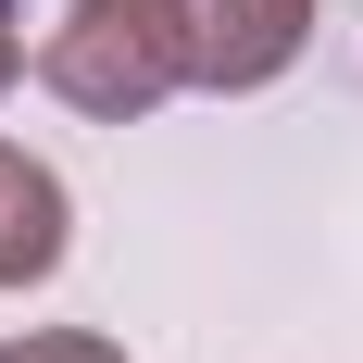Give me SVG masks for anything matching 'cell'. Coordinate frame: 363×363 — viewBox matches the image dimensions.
Wrapping results in <instances>:
<instances>
[{
	"instance_id": "obj_5",
	"label": "cell",
	"mask_w": 363,
	"mask_h": 363,
	"mask_svg": "<svg viewBox=\"0 0 363 363\" xmlns=\"http://www.w3.org/2000/svg\"><path fill=\"white\" fill-rule=\"evenodd\" d=\"M13 75H26V38H13V26H0V88H13Z\"/></svg>"
},
{
	"instance_id": "obj_2",
	"label": "cell",
	"mask_w": 363,
	"mask_h": 363,
	"mask_svg": "<svg viewBox=\"0 0 363 363\" xmlns=\"http://www.w3.org/2000/svg\"><path fill=\"white\" fill-rule=\"evenodd\" d=\"M313 50V0H188V75L213 101H251Z\"/></svg>"
},
{
	"instance_id": "obj_4",
	"label": "cell",
	"mask_w": 363,
	"mask_h": 363,
	"mask_svg": "<svg viewBox=\"0 0 363 363\" xmlns=\"http://www.w3.org/2000/svg\"><path fill=\"white\" fill-rule=\"evenodd\" d=\"M0 363H125V338H101V326H26V338H0Z\"/></svg>"
},
{
	"instance_id": "obj_1",
	"label": "cell",
	"mask_w": 363,
	"mask_h": 363,
	"mask_svg": "<svg viewBox=\"0 0 363 363\" xmlns=\"http://www.w3.org/2000/svg\"><path fill=\"white\" fill-rule=\"evenodd\" d=\"M38 88L75 101L88 125H138L163 113L188 75V0H63L50 38H38Z\"/></svg>"
},
{
	"instance_id": "obj_3",
	"label": "cell",
	"mask_w": 363,
	"mask_h": 363,
	"mask_svg": "<svg viewBox=\"0 0 363 363\" xmlns=\"http://www.w3.org/2000/svg\"><path fill=\"white\" fill-rule=\"evenodd\" d=\"M75 251V188L38 163L26 138H0V301L13 289H50Z\"/></svg>"
}]
</instances>
